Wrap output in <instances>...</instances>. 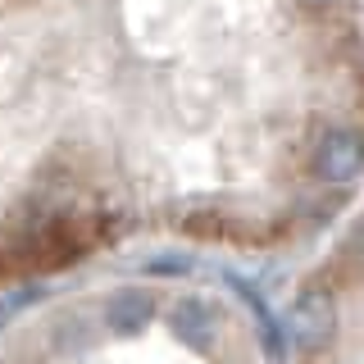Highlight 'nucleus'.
I'll return each mask as SVG.
<instances>
[{
    "instance_id": "1",
    "label": "nucleus",
    "mask_w": 364,
    "mask_h": 364,
    "mask_svg": "<svg viewBox=\"0 0 364 364\" xmlns=\"http://www.w3.org/2000/svg\"><path fill=\"white\" fill-rule=\"evenodd\" d=\"M360 196L364 0H0V291L287 255Z\"/></svg>"
},
{
    "instance_id": "2",
    "label": "nucleus",
    "mask_w": 364,
    "mask_h": 364,
    "mask_svg": "<svg viewBox=\"0 0 364 364\" xmlns=\"http://www.w3.org/2000/svg\"><path fill=\"white\" fill-rule=\"evenodd\" d=\"M0 364H282L237 291L187 273L64 287L0 328Z\"/></svg>"
},
{
    "instance_id": "3",
    "label": "nucleus",
    "mask_w": 364,
    "mask_h": 364,
    "mask_svg": "<svg viewBox=\"0 0 364 364\" xmlns=\"http://www.w3.org/2000/svg\"><path fill=\"white\" fill-rule=\"evenodd\" d=\"M287 341L291 364H364V223L291 291Z\"/></svg>"
}]
</instances>
